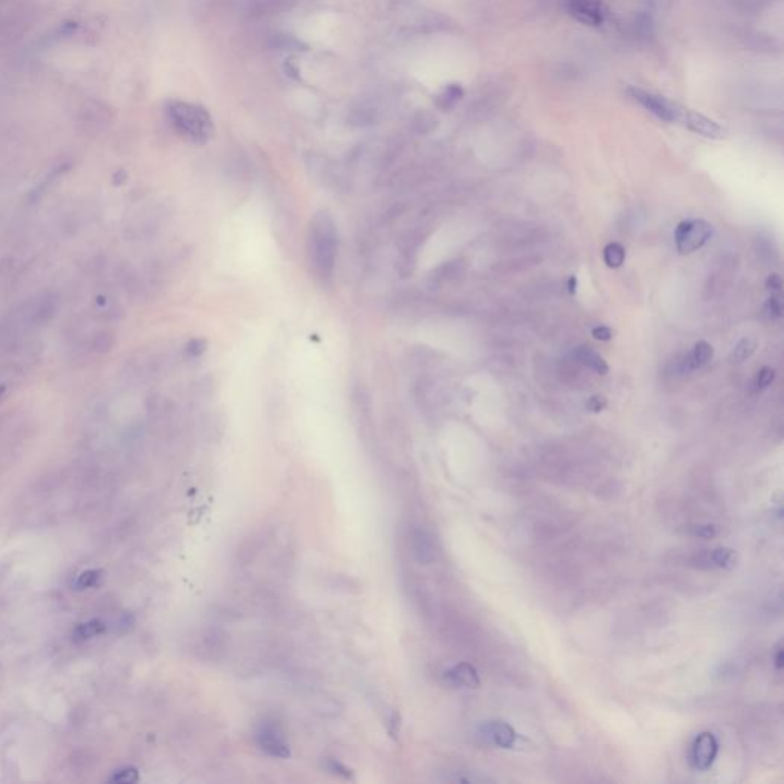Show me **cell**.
I'll list each match as a JSON object with an SVG mask.
<instances>
[{
	"mask_svg": "<svg viewBox=\"0 0 784 784\" xmlns=\"http://www.w3.org/2000/svg\"><path fill=\"white\" fill-rule=\"evenodd\" d=\"M712 227L702 220H689L677 225L674 232L676 247L680 254L694 253L711 239Z\"/></svg>",
	"mask_w": 784,
	"mask_h": 784,
	"instance_id": "3",
	"label": "cell"
},
{
	"mask_svg": "<svg viewBox=\"0 0 784 784\" xmlns=\"http://www.w3.org/2000/svg\"><path fill=\"white\" fill-rule=\"evenodd\" d=\"M776 666L777 669H781L783 668V649L778 648L777 649V656H776Z\"/></svg>",
	"mask_w": 784,
	"mask_h": 784,
	"instance_id": "28",
	"label": "cell"
},
{
	"mask_svg": "<svg viewBox=\"0 0 784 784\" xmlns=\"http://www.w3.org/2000/svg\"><path fill=\"white\" fill-rule=\"evenodd\" d=\"M755 349H757V342L749 337H744L735 345L732 358L735 362H744L746 358H749L755 353Z\"/></svg>",
	"mask_w": 784,
	"mask_h": 784,
	"instance_id": "19",
	"label": "cell"
},
{
	"mask_svg": "<svg viewBox=\"0 0 784 784\" xmlns=\"http://www.w3.org/2000/svg\"><path fill=\"white\" fill-rule=\"evenodd\" d=\"M689 533H691L693 536H698V538H705V540H711V538H714L717 533H719V530H717V527L712 525V524H697V525H691L689 527Z\"/></svg>",
	"mask_w": 784,
	"mask_h": 784,
	"instance_id": "22",
	"label": "cell"
},
{
	"mask_svg": "<svg viewBox=\"0 0 784 784\" xmlns=\"http://www.w3.org/2000/svg\"><path fill=\"white\" fill-rule=\"evenodd\" d=\"M339 249V236L333 216L325 210L314 215L309 227L308 251L314 275L324 283L333 279Z\"/></svg>",
	"mask_w": 784,
	"mask_h": 784,
	"instance_id": "1",
	"label": "cell"
},
{
	"mask_svg": "<svg viewBox=\"0 0 784 784\" xmlns=\"http://www.w3.org/2000/svg\"><path fill=\"white\" fill-rule=\"evenodd\" d=\"M138 780H140V776L135 768L120 769L109 778L110 783H118V784H132V783H137Z\"/></svg>",
	"mask_w": 784,
	"mask_h": 784,
	"instance_id": "20",
	"label": "cell"
},
{
	"mask_svg": "<svg viewBox=\"0 0 784 784\" xmlns=\"http://www.w3.org/2000/svg\"><path fill=\"white\" fill-rule=\"evenodd\" d=\"M478 737L487 744L496 746V748L510 749L515 746L516 742V732L515 729L506 722L492 720L486 722L479 726Z\"/></svg>",
	"mask_w": 784,
	"mask_h": 784,
	"instance_id": "6",
	"label": "cell"
},
{
	"mask_svg": "<svg viewBox=\"0 0 784 784\" xmlns=\"http://www.w3.org/2000/svg\"><path fill=\"white\" fill-rule=\"evenodd\" d=\"M625 249L618 242H610L603 249V262L607 263L608 268H619L625 262Z\"/></svg>",
	"mask_w": 784,
	"mask_h": 784,
	"instance_id": "17",
	"label": "cell"
},
{
	"mask_svg": "<svg viewBox=\"0 0 784 784\" xmlns=\"http://www.w3.org/2000/svg\"><path fill=\"white\" fill-rule=\"evenodd\" d=\"M712 356H714L712 346L702 340V342H697L694 345L691 354H689L686 358V365L689 370H695V368H700L708 362H711Z\"/></svg>",
	"mask_w": 784,
	"mask_h": 784,
	"instance_id": "15",
	"label": "cell"
},
{
	"mask_svg": "<svg viewBox=\"0 0 784 784\" xmlns=\"http://www.w3.org/2000/svg\"><path fill=\"white\" fill-rule=\"evenodd\" d=\"M205 346H207L205 340H203V339H193V340H191V342H188V345H187L186 349H187V353L191 354V356L198 357V356H201V354L205 351Z\"/></svg>",
	"mask_w": 784,
	"mask_h": 784,
	"instance_id": "23",
	"label": "cell"
},
{
	"mask_svg": "<svg viewBox=\"0 0 784 784\" xmlns=\"http://www.w3.org/2000/svg\"><path fill=\"white\" fill-rule=\"evenodd\" d=\"M768 311L769 314L772 317H781V313H783V302H781V296L777 295V296H772L768 302Z\"/></svg>",
	"mask_w": 784,
	"mask_h": 784,
	"instance_id": "25",
	"label": "cell"
},
{
	"mask_svg": "<svg viewBox=\"0 0 784 784\" xmlns=\"http://www.w3.org/2000/svg\"><path fill=\"white\" fill-rule=\"evenodd\" d=\"M677 121H682L688 129H691L693 132H695V134H700L708 138L719 140L726 135V130L719 125V123H715L693 110H683V109L680 110Z\"/></svg>",
	"mask_w": 784,
	"mask_h": 784,
	"instance_id": "9",
	"label": "cell"
},
{
	"mask_svg": "<svg viewBox=\"0 0 784 784\" xmlns=\"http://www.w3.org/2000/svg\"><path fill=\"white\" fill-rule=\"evenodd\" d=\"M462 96H465V91H462L460 84H449V86H446L438 93L436 103L440 109L449 110L450 108L457 105V103L462 98Z\"/></svg>",
	"mask_w": 784,
	"mask_h": 784,
	"instance_id": "16",
	"label": "cell"
},
{
	"mask_svg": "<svg viewBox=\"0 0 784 784\" xmlns=\"http://www.w3.org/2000/svg\"><path fill=\"white\" fill-rule=\"evenodd\" d=\"M445 680L449 685L458 688H477L479 685L477 669L469 664H458L448 669L445 673Z\"/></svg>",
	"mask_w": 784,
	"mask_h": 784,
	"instance_id": "11",
	"label": "cell"
},
{
	"mask_svg": "<svg viewBox=\"0 0 784 784\" xmlns=\"http://www.w3.org/2000/svg\"><path fill=\"white\" fill-rule=\"evenodd\" d=\"M256 742L259 748L267 752L271 757L278 759H288L290 757V746L285 740L283 734L273 725H263L262 728L256 734Z\"/></svg>",
	"mask_w": 784,
	"mask_h": 784,
	"instance_id": "7",
	"label": "cell"
},
{
	"mask_svg": "<svg viewBox=\"0 0 784 784\" xmlns=\"http://www.w3.org/2000/svg\"><path fill=\"white\" fill-rule=\"evenodd\" d=\"M570 14L585 25L598 26L603 22L601 0H569Z\"/></svg>",
	"mask_w": 784,
	"mask_h": 784,
	"instance_id": "10",
	"label": "cell"
},
{
	"mask_svg": "<svg viewBox=\"0 0 784 784\" xmlns=\"http://www.w3.org/2000/svg\"><path fill=\"white\" fill-rule=\"evenodd\" d=\"M106 632V623L100 619H92L88 622L79 623L72 631V639L75 642H86L93 637H98Z\"/></svg>",
	"mask_w": 784,
	"mask_h": 784,
	"instance_id": "13",
	"label": "cell"
},
{
	"mask_svg": "<svg viewBox=\"0 0 784 784\" xmlns=\"http://www.w3.org/2000/svg\"><path fill=\"white\" fill-rule=\"evenodd\" d=\"M628 93L636 101H639L645 109H648L651 113H654L657 118L664 120V121H677L678 120L680 110H682V109H678L676 105H673V103L668 101L666 98L656 96V93L648 92L645 89L636 88V86H631L628 89Z\"/></svg>",
	"mask_w": 784,
	"mask_h": 784,
	"instance_id": "4",
	"label": "cell"
},
{
	"mask_svg": "<svg viewBox=\"0 0 784 784\" xmlns=\"http://www.w3.org/2000/svg\"><path fill=\"white\" fill-rule=\"evenodd\" d=\"M103 578H105V572H103L101 569L86 570V572H83L81 574H79V578L75 579V582H74V587H75V590H79V591L88 590V589H92V587H96V585H98Z\"/></svg>",
	"mask_w": 784,
	"mask_h": 784,
	"instance_id": "18",
	"label": "cell"
},
{
	"mask_svg": "<svg viewBox=\"0 0 784 784\" xmlns=\"http://www.w3.org/2000/svg\"><path fill=\"white\" fill-rule=\"evenodd\" d=\"M719 754V742L711 732H702L695 737L691 748V763L698 771H708Z\"/></svg>",
	"mask_w": 784,
	"mask_h": 784,
	"instance_id": "5",
	"label": "cell"
},
{
	"mask_svg": "<svg viewBox=\"0 0 784 784\" xmlns=\"http://www.w3.org/2000/svg\"><path fill=\"white\" fill-rule=\"evenodd\" d=\"M613 333L611 328L608 326H603V325H599V326H594L591 329V336L596 339V340H602V342H607V340L613 339Z\"/></svg>",
	"mask_w": 784,
	"mask_h": 784,
	"instance_id": "26",
	"label": "cell"
},
{
	"mask_svg": "<svg viewBox=\"0 0 784 784\" xmlns=\"http://www.w3.org/2000/svg\"><path fill=\"white\" fill-rule=\"evenodd\" d=\"M412 550L415 558L421 564H429L436 559V545L432 536L424 530H415L412 533Z\"/></svg>",
	"mask_w": 784,
	"mask_h": 784,
	"instance_id": "12",
	"label": "cell"
},
{
	"mask_svg": "<svg viewBox=\"0 0 784 784\" xmlns=\"http://www.w3.org/2000/svg\"><path fill=\"white\" fill-rule=\"evenodd\" d=\"M606 406H607V399L602 395H593L587 402V409L591 412H601L602 409H606Z\"/></svg>",
	"mask_w": 784,
	"mask_h": 784,
	"instance_id": "24",
	"label": "cell"
},
{
	"mask_svg": "<svg viewBox=\"0 0 784 784\" xmlns=\"http://www.w3.org/2000/svg\"><path fill=\"white\" fill-rule=\"evenodd\" d=\"M576 357L579 358L582 365L590 368V370L596 374L606 375L608 373V365L606 360H603V357H601V354L593 351V349L589 346H581L576 349Z\"/></svg>",
	"mask_w": 784,
	"mask_h": 784,
	"instance_id": "14",
	"label": "cell"
},
{
	"mask_svg": "<svg viewBox=\"0 0 784 784\" xmlns=\"http://www.w3.org/2000/svg\"><path fill=\"white\" fill-rule=\"evenodd\" d=\"M576 287H578V280H576L574 276H572L569 279V291L572 292V295H574V292H576Z\"/></svg>",
	"mask_w": 784,
	"mask_h": 784,
	"instance_id": "29",
	"label": "cell"
},
{
	"mask_svg": "<svg viewBox=\"0 0 784 784\" xmlns=\"http://www.w3.org/2000/svg\"><path fill=\"white\" fill-rule=\"evenodd\" d=\"M166 115L179 135L196 144H204L215 134L210 113L205 108L183 100H169Z\"/></svg>",
	"mask_w": 784,
	"mask_h": 784,
	"instance_id": "2",
	"label": "cell"
},
{
	"mask_svg": "<svg viewBox=\"0 0 784 784\" xmlns=\"http://www.w3.org/2000/svg\"><path fill=\"white\" fill-rule=\"evenodd\" d=\"M773 380H776V371H773L772 368H769V366H764L757 374V379H755V386H757L759 391H763V390H766L768 386H771Z\"/></svg>",
	"mask_w": 784,
	"mask_h": 784,
	"instance_id": "21",
	"label": "cell"
},
{
	"mask_svg": "<svg viewBox=\"0 0 784 784\" xmlns=\"http://www.w3.org/2000/svg\"><path fill=\"white\" fill-rule=\"evenodd\" d=\"M735 561H737V556L734 550L726 549V547H720V549L705 550L694 555L691 558V565L703 570L731 569V567L735 565Z\"/></svg>",
	"mask_w": 784,
	"mask_h": 784,
	"instance_id": "8",
	"label": "cell"
},
{
	"mask_svg": "<svg viewBox=\"0 0 784 784\" xmlns=\"http://www.w3.org/2000/svg\"><path fill=\"white\" fill-rule=\"evenodd\" d=\"M766 285H768V288L772 290V291H780L781 287H783V280H781V278H780L778 275H771L769 279H768V282H766Z\"/></svg>",
	"mask_w": 784,
	"mask_h": 784,
	"instance_id": "27",
	"label": "cell"
}]
</instances>
